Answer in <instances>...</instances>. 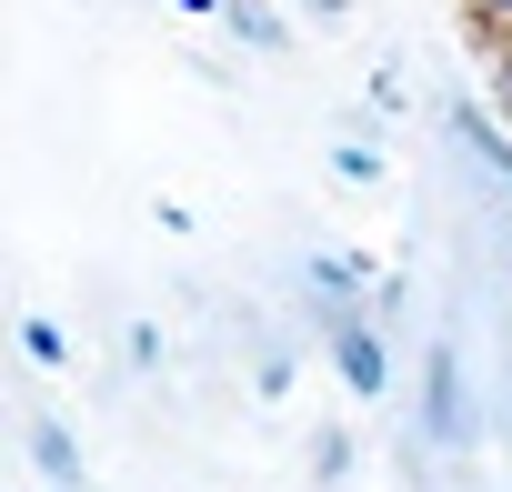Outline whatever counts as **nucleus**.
<instances>
[{
	"label": "nucleus",
	"mask_w": 512,
	"mask_h": 492,
	"mask_svg": "<svg viewBox=\"0 0 512 492\" xmlns=\"http://www.w3.org/2000/svg\"><path fill=\"white\" fill-rule=\"evenodd\" d=\"M31 452H41V472H71V462H81V452H71V432H61V422H41V432H31Z\"/></svg>",
	"instance_id": "obj_3"
},
{
	"label": "nucleus",
	"mask_w": 512,
	"mask_h": 492,
	"mask_svg": "<svg viewBox=\"0 0 512 492\" xmlns=\"http://www.w3.org/2000/svg\"><path fill=\"white\" fill-rule=\"evenodd\" d=\"M482 11H492V21H512V0H482Z\"/></svg>",
	"instance_id": "obj_4"
},
{
	"label": "nucleus",
	"mask_w": 512,
	"mask_h": 492,
	"mask_svg": "<svg viewBox=\"0 0 512 492\" xmlns=\"http://www.w3.org/2000/svg\"><path fill=\"white\" fill-rule=\"evenodd\" d=\"M332 362H342L352 392H382V382H392V352H382L372 322H332Z\"/></svg>",
	"instance_id": "obj_1"
},
{
	"label": "nucleus",
	"mask_w": 512,
	"mask_h": 492,
	"mask_svg": "<svg viewBox=\"0 0 512 492\" xmlns=\"http://www.w3.org/2000/svg\"><path fill=\"white\" fill-rule=\"evenodd\" d=\"M432 432H442V442H462V372H452V352L432 362Z\"/></svg>",
	"instance_id": "obj_2"
}]
</instances>
